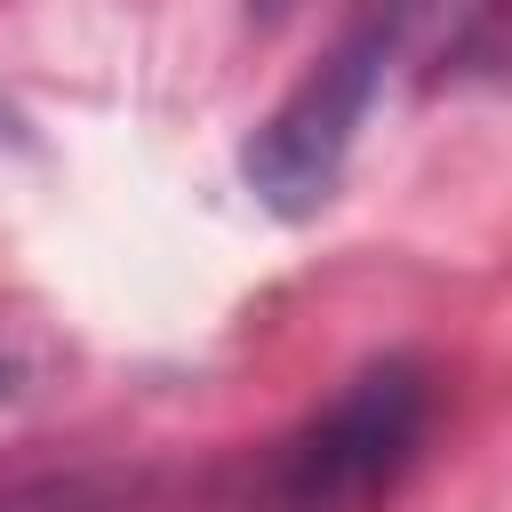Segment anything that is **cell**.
<instances>
[{"instance_id": "6da1fadb", "label": "cell", "mask_w": 512, "mask_h": 512, "mask_svg": "<svg viewBox=\"0 0 512 512\" xmlns=\"http://www.w3.org/2000/svg\"><path fill=\"white\" fill-rule=\"evenodd\" d=\"M408 24H416V0H368L312 56V72L256 120V136L240 144V176L272 216L304 224V216H320L336 200V184L352 168V144L368 128L376 96H384V72H392Z\"/></svg>"}, {"instance_id": "7a4b0ae2", "label": "cell", "mask_w": 512, "mask_h": 512, "mask_svg": "<svg viewBox=\"0 0 512 512\" xmlns=\"http://www.w3.org/2000/svg\"><path fill=\"white\" fill-rule=\"evenodd\" d=\"M432 432V376L408 352L352 368L272 456L264 512H384Z\"/></svg>"}, {"instance_id": "3957f363", "label": "cell", "mask_w": 512, "mask_h": 512, "mask_svg": "<svg viewBox=\"0 0 512 512\" xmlns=\"http://www.w3.org/2000/svg\"><path fill=\"white\" fill-rule=\"evenodd\" d=\"M0 400H16V360H0Z\"/></svg>"}, {"instance_id": "277c9868", "label": "cell", "mask_w": 512, "mask_h": 512, "mask_svg": "<svg viewBox=\"0 0 512 512\" xmlns=\"http://www.w3.org/2000/svg\"><path fill=\"white\" fill-rule=\"evenodd\" d=\"M8 136H16V112H8V104H0V144H8Z\"/></svg>"}]
</instances>
